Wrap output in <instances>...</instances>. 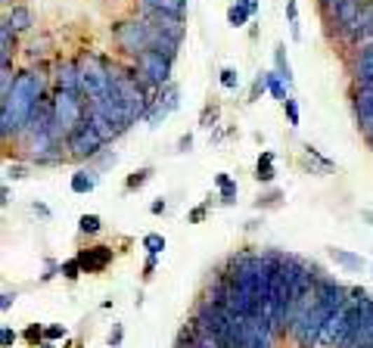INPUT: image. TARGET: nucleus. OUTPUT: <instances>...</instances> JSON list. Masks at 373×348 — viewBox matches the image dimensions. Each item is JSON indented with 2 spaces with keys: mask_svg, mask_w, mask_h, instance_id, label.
I'll list each match as a JSON object with an SVG mask.
<instances>
[{
  "mask_svg": "<svg viewBox=\"0 0 373 348\" xmlns=\"http://www.w3.org/2000/svg\"><path fill=\"white\" fill-rule=\"evenodd\" d=\"M78 230H81L84 236H97L100 230H103V221H100V215H81L78 218Z\"/></svg>",
  "mask_w": 373,
  "mask_h": 348,
  "instance_id": "a878e982",
  "label": "nucleus"
},
{
  "mask_svg": "<svg viewBox=\"0 0 373 348\" xmlns=\"http://www.w3.org/2000/svg\"><path fill=\"white\" fill-rule=\"evenodd\" d=\"M165 208H168V202H165L162 196H159V199L149 202V212H153V215H165Z\"/></svg>",
  "mask_w": 373,
  "mask_h": 348,
  "instance_id": "49530a36",
  "label": "nucleus"
},
{
  "mask_svg": "<svg viewBox=\"0 0 373 348\" xmlns=\"http://www.w3.org/2000/svg\"><path fill=\"white\" fill-rule=\"evenodd\" d=\"M121 333H125V330H121V323L112 326V333H109V348H121Z\"/></svg>",
  "mask_w": 373,
  "mask_h": 348,
  "instance_id": "a18cd8bd",
  "label": "nucleus"
},
{
  "mask_svg": "<svg viewBox=\"0 0 373 348\" xmlns=\"http://www.w3.org/2000/svg\"><path fill=\"white\" fill-rule=\"evenodd\" d=\"M41 348H56L53 342H41Z\"/></svg>",
  "mask_w": 373,
  "mask_h": 348,
  "instance_id": "864d4df0",
  "label": "nucleus"
},
{
  "mask_svg": "<svg viewBox=\"0 0 373 348\" xmlns=\"http://www.w3.org/2000/svg\"><path fill=\"white\" fill-rule=\"evenodd\" d=\"M351 78H355V87L361 84H373V44L361 47L351 60Z\"/></svg>",
  "mask_w": 373,
  "mask_h": 348,
  "instance_id": "ddd939ff",
  "label": "nucleus"
},
{
  "mask_svg": "<svg viewBox=\"0 0 373 348\" xmlns=\"http://www.w3.org/2000/svg\"><path fill=\"white\" fill-rule=\"evenodd\" d=\"M53 87L56 91H75L81 93V62L75 60H56L53 62Z\"/></svg>",
  "mask_w": 373,
  "mask_h": 348,
  "instance_id": "9d476101",
  "label": "nucleus"
},
{
  "mask_svg": "<svg viewBox=\"0 0 373 348\" xmlns=\"http://www.w3.org/2000/svg\"><path fill=\"white\" fill-rule=\"evenodd\" d=\"M274 72L280 78H283L286 84L292 87V65H290V56H286V47L283 44H277L274 47Z\"/></svg>",
  "mask_w": 373,
  "mask_h": 348,
  "instance_id": "412c9836",
  "label": "nucleus"
},
{
  "mask_svg": "<svg viewBox=\"0 0 373 348\" xmlns=\"http://www.w3.org/2000/svg\"><path fill=\"white\" fill-rule=\"evenodd\" d=\"M165 246H168V243H165L162 234H147V236H143V249H147V255H162Z\"/></svg>",
  "mask_w": 373,
  "mask_h": 348,
  "instance_id": "bb28decb",
  "label": "nucleus"
},
{
  "mask_svg": "<svg viewBox=\"0 0 373 348\" xmlns=\"http://www.w3.org/2000/svg\"><path fill=\"white\" fill-rule=\"evenodd\" d=\"M10 202H13V190L4 187V190H0V206H10Z\"/></svg>",
  "mask_w": 373,
  "mask_h": 348,
  "instance_id": "8fccbe9b",
  "label": "nucleus"
},
{
  "mask_svg": "<svg viewBox=\"0 0 373 348\" xmlns=\"http://www.w3.org/2000/svg\"><path fill=\"white\" fill-rule=\"evenodd\" d=\"M351 106H355V119H358L361 134H367V130L373 128V84L355 87V100H351Z\"/></svg>",
  "mask_w": 373,
  "mask_h": 348,
  "instance_id": "f8f14e48",
  "label": "nucleus"
},
{
  "mask_svg": "<svg viewBox=\"0 0 373 348\" xmlns=\"http://www.w3.org/2000/svg\"><path fill=\"white\" fill-rule=\"evenodd\" d=\"M286 22H290L292 41H302V28H299V4H296V0H286Z\"/></svg>",
  "mask_w": 373,
  "mask_h": 348,
  "instance_id": "b1692460",
  "label": "nucleus"
},
{
  "mask_svg": "<svg viewBox=\"0 0 373 348\" xmlns=\"http://www.w3.org/2000/svg\"><path fill=\"white\" fill-rule=\"evenodd\" d=\"M32 212L41 215V218H50V208L44 206V202H32Z\"/></svg>",
  "mask_w": 373,
  "mask_h": 348,
  "instance_id": "09e8293b",
  "label": "nucleus"
},
{
  "mask_svg": "<svg viewBox=\"0 0 373 348\" xmlns=\"http://www.w3.org/2000/svg\"><path fill=\"white\" fill-rule=\"evenodd\" d=\"M16 299H19V295H16V293H10V289H6V293L0 295V311H4V314H6V311L13 308V302H16Z\"/></svg>",
  "mask_w": 373,
  "mask_h": 348,
  "instance_id": "37998d69",
  "label": "nucleus"
},
{
  "mask_svg": "<svg viewBox=\"0 0 373 348\" xmlns=\"http://www.w3.org/2000/svg\"><path fill=\"white\" fill-rule=\"evenodd\" d=\"M361 10H364V0H333L324 10V16L336 25V34L348 44L351 34H355L358 19H361Z\"/></svg>",
  "mask_w": 373,
  "mask_h": 348,
  "instance_id": "6e6552de",
  "label": "nucleus"
},
{
  "mask_svg": "<svg viewBox=\"0 0 373 348\" xmlns=\"http://www.w3.org/2000/svg\"><path fill=\"white\" fill-rule=\"evenodd\" d=\"M112 84V62L103 60V56L90 53L88 60H81V93L88 100L103 97Z\"/></svg>",
  "mask_w": 373,
  "mask_h": 348,
  "instance_id": "39448f33",
  "label": "nucleus"
},
{
  "mask_svg": "<svg viewBox=\"0 0 373 348\" xmlns=\"http://www.w3.org/2000/svg\"><path fill=\"white\" fill-rule=\"evenodd\" d=\"M25 165H6V178H13V180H22L25 178Z\"/></svg>",
  "mask_w": 373,
  "mask_h": 348,
  "instance_id": "c03bdc74",
  "label": "nucleus"
},
{
  "mask_svg": "<svg viewBox=\"0 0 373 348\" xmlns=\"http://www.w3.org/2000/svg\"><path fill=\"white\" fill-rule=\"evenodd\" d=\"M97 184H100V168H93V165H88V168H75V174H72V180H69V187L75 196L93 193Z\"/></svg>",
  "mask_w": 373,
  "mask_h": 348,
  "instance_id": "4468645a",
  "label": "nucleus"
},
{
  "mask_svg": "<svg viewBox=\"0 0 373 348\" xmlns=\"http://www.w3.org/2000/svg\"><path fill=\"white\" fill-rule=\"evenodd\" d=\"M156 267H159V255H147V261H143V280L153 277Z\"/></svg>",
  "mask_w": 373,
  "mask_h": 348,
  "instance_id": "4c0bfd02",
  "label": "nucleus"
},
{
  "mask_svg": "<svg viewBox=\"0 0 373 348\" xmlns=\"http://www.w3.org/2000/svg\"><path fill=\"white\" fill-rule=\"evenodd\" d=\"M190 149H193V134H181V137H177L175 152H190Z\"/></svg>",
  "mask_w": 373,
  "mask_h": 348,
  "instance_id": "79ce46f5",
  "label": "nucleus"
},
{
  "mask_svg": "<svg viewBox=\"0 0 373 348\" xmlns=\"http://www.w3.org/2000/svg\"><path fill=\"white\" fill-rule=\"evenodd\" d=\"M116 162H118V156H116V152H112V149H103L97 159H93V168H100V171H103V168H112Z\"/></svg>",
  "mask_w": 373,
  "mask_h": 348,
  "instance_id": "473e14b6",
  "label": "nucleus"
},
{
  "mask_svg": "<svg viewBox=\"0 0 373 348\" xmlns=\"http://www.w3.org/2000/svg\"><path fill=\"white\" fill-rule=\"evenodd\" d=\"M60 274L66 280H78L84 271H81V265H78V258H69V261H62V265H60Z\"/></svg>",
  "mask_w": 373,
  "mask_h": 348,
  "instance_id": "2f4dec72",
  "label": "nucleus"
},
{
  "mask_svg": "<svg viewBox=\"0 0 373 348\" xmlns=\"http://www.w3.org/2000/svg\"><path fill=\"white\" fill-rule=\"evenodd\" d=\"M327 317L330 314H324L318 304H311V308H308L305 314L290 326V333L296 336V345L299 348H318V339H320V330H324Z\"/></svg>",
  "mask_w": 373,
  "mask_h": 348,
  "instance_id": "1a4fd4ad",
  "label": "nucleus"
},
{
  "mask_svg": "<svg viewBox=\"0 0 373 348\" xmlns=\"http://www.w3.org/2000/svg\"><path fill=\"white\" fill-rule=\"evenodd\" d=\"M233 4H240V6H246L252 16H258V6H262V0H233Z\"/></svg>",
  "mask_w": 373,
  "mask_h": 348,
  "instance_id": "de8ad7c7",
  "label": "nucleus"
},
{
  "mask_svg": "<svg viewBox=\"0 0 373 348\" xmlns=\"http://www.w3.org/2000/svg\"><path fill=\"white\" fill-rule=\"evenodd\" d=\"M4 25H10L16 34L32 32V28H34V13H32V6H28V4H16L13 10H6Z\"/></svg>",
  "mask_w": 373,
  "mask_h": 348,
  "instance_id": "2eb2a0df",
  "label": "nucleus"
},
{
  "mask_svg": "<svg viewBox=\"0 0 373 348\" xmlns=\"http://www.w3.org/2000/svg\"><path fill=\"white\" fill-rule=\"evenodd\" d=\"M215 187H218V193H221V202H224V206H233L240 187H236V180L231 178V174H227V171L215 174Z\"/></svg>",
  "mask_w": 373,
  "mask_h": 348,
  "instance_id": "6ab92c4d",
  "label": "nucleus"
},
{
  "mask_svg": "<svg viewBox=\"0 0 373 348\" xmlns=\"http://www.w3.org/2000/svg\"><path fill=\"white\" fill-rule=\"evenodd\" d=\"M274 178H277L274 152L262 149V156H258V162H255V180H258V184H274Z\"/></svg>",
  "mask_w": 373,
  "mask_h": 348,
  "instance_id": "dca6fc26",
  "label": "nucleus"
},
{
  "mask_svg": "<svg viewBox=\"0 0 373 348\" xmlns=\"http://www.w3.org/2000/svg\"><path fill=\"white\" fill-rule=\"evenodd\" d=\"M255 16L246 10V6H240V4H231L227 6V25L231 28H243V25H249Z\"/></svg>",
  "mask_w": 373,
  "mask_h": 348,
  "instance_id": "4be33fe9",
  "label": "nucleus"
},
{
  "mask_svg": "<svg viewBox=\"0 0 373 348\" xmlns=\"http://www.w3.org/2000/svg\"><path fill=\"white\" fill-rule=\"evenodd\" d=\"M25 339H28L32 345L44 342V326H28V330H25Z\"/></svg>",
  "mask_w": 373,
  "mask_h": 348,
  "instance_id": "ea45409f",
  "label": "nucleus"
},
{
  "mask_svg": "<svg viewBox=\"0 0 373 348\" xmlns=\"http://www.w3.org/2000/svg\"><path fill=\"white\" fill-rule=\"evenodd\" d=\"M318 4H320V10H327V6L333 4V0H318Z\"/></svg>",
  "mask_w": 373,
  "mask_h": 348,
  "instance_id": "603ef678",
  "label": "nucleus"
},
{
  "mask_svg": "<svg viewBox=\"0 0 373 348\" xmlns=\"http://www.w3.org/2000/svg\"><path fill=\"white\" fill-rule=\"evenodd\" d=\"M78 265H81L84 274H103L106 267L112 265V258H116V252L109 249V246H90V249H81L78 252Z\"/></svg>",
  "mask_w": 373,
  "mask_h": 348,
  "instance_id": "9b49d317",
  "label": "nucleus"
},
{
  "mask_svg": "<svg viewBox=\"0 0 373 348\" xmlns=\"http://www.w3.org/2000/svg\"><path fill=\"white\" fill-rule=\"evenodd\" d=\"M47 97V78L41 69H25L19 72L13 91L0 100V134L4 140L19 137L22 128L32 121L34 109L41 106V100Z\"/></svg>",
  "mask_w": 373,
  "mask_h": 348,
  "instance_id": "f257e3e1",
  "label": "nucleus"
},
{
  "mask_svg": "<svg viewBox=\"0 0 373 348\" xmlns=\"http://www.w3.org/2000/svg\"><path fill=\"white\" fill-rule=\"evenodd\" d=\"M13 53H16V32L10 25H0V69L13 65Z\"/></svg>",
  "mask_w": 373,
  "mask_h": 348,
  "instance_id": "f3484780",
  "label": "nucleus"
},
{
  "mask_svg": "<svg viewBox=\"0 0 373 348\" xmlns=\"http://www.w3.org/2000/svg\"><path fill=\"white\" fill-rule=\"evenodd\" d=\"M131 65H134V72L140 75V81H147L153 87H165L171 81V65H175V62H171L168 56L156 53V50H143L137 60H131Z\"/></svg>",
  "mask_w": 373,
  "mask_h": 348,
  "instance_id": "0eeeda50",
  "label": "nucleus"
},
{
  "mask_svg": "<svg viewBox=\"0 0 373 348\" xmlns=\"http://www.w3.org/2000/svg\"><path fill=\"white\" fill-rule=\"evenodd\" d=\"M280 199H283V193H280V190H271V193H262V196H258L255 206H258V208H274V206H280Z\"/></svg>",
  "mask_w": 373,
  "mask_h": 348,
  "instance_id": "72a5a7b5",
  "label": "nucleus"
},
{
  "mask_svg": "<svg viewBox=\"0 0 373 348\" xmlns=\"http://www.w3.org/2000/svg\"><path fill=\"white\" fill-rule=\"evenodd\" d=\"M314 271H318V286H314V304H318L324 314H336L339 308H346L348 304V286L333 277H327L324 271H320L318 265H314Z\"/></svg>",
  "mask_w": 373,
  "mask_h": 348,
  "instance_id": "423d86ee",
  "label": "nucleus"
},
{
  "mask_svg": "<svg viewBox=\"0 0 373 348\" xmlns=\"http://www.w3.org/2000/svg\"><path fill=\"white\" fill-rule=\"evenodd\" d=\"M56 274H60V265H56L53 258H47L44 261V274H41V283H47V280H53Z\"/></svg>",
  "mask_w": 373,
  "mask_h": 348,
  "instance_id": "e433bc0d",
  "label": "nucleus"
},
{
  "mask_svg": "<svg viewBox=\"0 0 373 348\" xmlns=\"http://www.w3.org/2000/svg\"><path fill=\"white\" fill-rule=\"evenodd\" d=\"M264 75H268V93H271V97H274V100H277V103H286V100H290V97H292V93H290V91H292V87H290V84H286V81H283V78H280V75H277V72H274V69H271V72H264Z\"/></svg>",
  "mask_w": 373,
  "mask_h": 348,
  "instance_id": "aec40b11",
  "label": "nucleus"
},
{
  "mask_svg": "<svg viewBox=\"0 0 373 348\" xmlns=\"http://www.w3.org/2000/svg\"><path fill=\"white\" fill-rule=\"evenodd\" d=\"M205 215H209V206H196L190 215H186V224H199V221H205Z\"/></svg>",
  "mask_w": 373,
  "mask_h": 348,
  "instance_id": "a19ab883",
  "label": "nucleus"
},
{
  "mask_svg": "<svg viewBox=\"0 0 373 348\" xmlns=\"http://www.w3.org/2000/svg\"><path fill=\"white\" fill-rule=\"evenodd\" d=\"M218 81H221L224 91H236V87H240V72H236V69H221Z\"/></svg>",
  "mask_w": 373,
  "mask_h": 348,
  "instance_id": "c756f323",
  "label": "nucleus"
},
{
  "mask_svg": "<svg viewBox=\"0 0 373 348\" xmlns=\"http://www.w3.org/2000/svg\"><path fill=\"white\" fill-rule=\"evenodd\" d=\"M218 119H221V106L218 103H205L203 106V115H199V128L215 130V128H218Z\"/></svg>",
  "mask_w": 373,
  "mask_h": 348,
  "instance_id": "5701e85b",
  "label": "nucleus"
},
{
  "mask_svg": "<svg viewBox=\"0 0 373 348\" xmlns=\"http://www.w3.org/2000/svg\"><path fill=\"white\" fill-rule=\"evenodd\" d=\"M16 330H10V326H4V330H0V345H4V348H13V345H16Z\"/></svg>",
  "mask_w": 373,
  "mask_h": 348,
  "instance_id": "58836bf2",
  "label": "nucleus"
},
{
  "mask_svg": "<svg viewBox=\"0 0 373 348\" xmlns=\"http://www.w3.org/2000/svg\"><path fill=\"white\" fill-rule=\"evenodd\" d=\"M264 91H268V75H264V72H258L252 87H249V100H246V103H258V97H262Z\"/></svg>",
  "mask_w": 373,
  "mask_h": 348,
  "instance_id": "c85d7f7f",
  "label": "nucleus"
},
{
  "mask_svg": "<svg viewBox=\"0 0 373 348\" xmlns=\"http://www.w3.org/2000/svg\"><path fill=\"white\" fill-rule=\"evenodd\" d=\"M305 156H308V159H314V162H318L324 171H330V168H333V162L320 156V152H318V147H311V143H308V147H305Z\"/></svg>",
  "mask_w": 373,
  "mask_h": 348,
  "instance_id": "f704fd0d",
  "label": "nucleus"
},
{
  "mask_svg": "<svg viewBox=\"0 0 373 348\" xmlns=\"http://www.w3.org/2000/svg\"><path fill=\"white\" fill-rule=\"evenodd\" d=\"M56 339H66V326H60V323L44 326V342H56Z\"/></svg>",
  "mask_w": 373,
  "mask_h": 348,
  "instance_id": "c9c22d12",
  "label": "nucleus"
},
{
  "mask_svg": "<svg viewBox=\"0 0 373 348\" xmlns=\"http://www.w3.org/2000/svg\"><path fill=\"white\" fill-rule=\"evenodd\" d=\"M355 348H373V314H367V321H364L361 336H358Z\"/></svg>",
  "mask_w": 373,
  "mask_h": 348,
  "instance_id": "7c9ffc66",
  "label": "nucleus"
},
{
  "mask_svg": "<svg viewBox=\"0 0 373 348\" xmlns=\"http://www.w3.org/2000/svg\"><path fill=\"white\" fill-rule=\"evenodd\" d=\"M149 178H153V168H137V171H131V174L125 178V190H128V193L140 190V187L147 184Z\"/></svg>",
  "mask_w": 373,
  "mask_h": 348,
  "instance_id": "393cba45",
  "label": "nucleus"
},
{
  "mask_svg": "<svg viewBox=\"0 0 373 348\" xmlns=\"http://www.w3.org/2000/svg\"><path fill=\"white\" fill-rule=\"evenodd\" d=\"M53 130L66 140L69 130L78 128L84 119H88V97L75 91H56L53 87Z\"/></svg>",
  "mask_w": 373,
  "mask_h": 348,
  "instance_id": "f03ea898",
  "label": "nucleus"
},
{
  "mask_svg": "<svg viewBox=\"0 0 373 348\" xmlns=\"http://www.w3.org/2000/svg\"><path fill=\"white\" fill-rule=\"evenodd\" d=\"M364 140H367V147H370V149H373V128H370V130H367V134H364Z\"/></svg>",
  "mask_w": 373,
  "mask_h": 348,
  "instance_id": "3c124183",
  "label": "nucleus"
},
{
  "mask_svg": "<svg viewBox=\"0 0 373 348\" xmlns=\"http://www.w3.org/2000/svg\"><path fill=\"white\" fill-rule=\"evenodd\" d=\"M116 44L125 56L137 60L143 50H149V41H153V22L147 16H137V19H128V22H116Z\"/></svg>",
  "mask_w": 373,
  "mask_h": 348,
  "instance_id": "7ed1b4c3",
  "label": "nucleus"
},
{
  "mask_svg": "<svg viewBox=\"0 0 373 348\" xmlns=\"http://www.w3.org/2000/svg\"><path fill=\"white\" fill-rule=\"evenodd\" d=\"M103 147H106V140L93 130V125L88 119H84L78 128H72L69 137H66V156L75 159V162H93V159L103 152Z\"/></svg>",
  "mask_w": 373,
  "mask_h": 348,
  "instance_id": "20e7f679",
  "label": "nucleus"
},
{
  "mask_svg": "<svg viewBox=\"0 0 373 348\" xmlns=\"http://www.w3.org/2000/svg\"><path fill=\"white\" fill-rule=\"evenodd\" d=\"M327 255H330V261H336L339 267H346V271H361V265H364L361 255H355V252H348V249H336V246H330Z\"/></svg>",
  "mask_w": 373,
  "mask_h": 348,
  "instance_id": "a211bd4d",
  "label": "nucleus"
},
{
  "mask_svg": "<svg viewBox=\"0 0 373 348\" xmlns=\"http://www.w3.org/2000/svg\"><path fill=\"white\" fill-rule=\"evenodd\" d=\"M283 112H286V121H290V128H299L302 125V112H299V100L290 97L283 103Z\"/></svg>",
  "mask_w": 373,
  "mask_h": 348,
  "instance_id": "cd10ccee",
  "label": "nucleus"
}]
</instances>
